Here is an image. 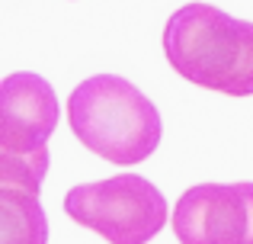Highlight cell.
Instances as JSON below:
<instances>
[{"instance_id": "7a4b0ae2", "label": "cell", "mask_w": 253, "mask_h": 244, "mask_svg": "<svg viewBox=\"0 0 253 244\" xmlns=\"http://www.w3.org/2000/svg\"><path fill=\"white\" fill-rule=\"evenodd\" d=\"M68 119L77 142L112 164H141L161 145V113L125 77L96 74L68 97Z\"/></svg>"}, {"instance_id": "3957f363", "label": "cell", "mask_w": 253, "mask_h": 244, "mask_svg": "<svg viewBox=\"0 0 253 244\" xmlns=\"http://www.w3.org/2000/svg\"><path fill=\"white\" fill-rule=\"evenodd\" d=\"M58 125V97L39 74L19 71L0 84V183L42 190L48 135Z\"/></svg>"}, {"instance_id": "5b68a950", "label": "cell", "mask_w": 253, "mask_h": 244, "mask_svg": "<svg viewBox=\"0 0 253 244\" xmlns=\"http://www.w3.org/2000/svg\"><path fill=\"white\" fill-rule=\"evenodd\" d=\"M179 244H253V183H199L173 212Z\"/></svg>"}, {"instance_id": "6da1fadb", "label": "cell", "mask_w": 253, "mask_h": 244, "mask_svg": "<svg viewBox=\"0 0 253 244\" xmlns=\"http://www.w3.org/2000/svg\"><path fill=\"white\" fill-rule=\"evenodd\" d=\"M164 55L189 84L224 97H253V23L211 3H186L164 26Z\"/></svg>"}, {"instance_id": "277c9868", "label": "cell", "mask_w": 253, "mask_h": 244, "mask_svg": "<svg viewBox=\"0 0 253 244\" xmlns=\"http://www.w3.org/2000/svg\"><path fill=\"white\" fill-rule=\"evenodd\" d=\"M64 212L109 244H148L167 225V199L138 174H116L68 190Z\"/></svg>"}, {"instance_id": "8992f818", "label": "cell", "mask_w": 253, "mask_h": 244, "mask_svg": "<svg viewBox=\"0 0 253 244\" xmlns=\"http://www.w3.org/2000/svg\"><path fill=\"white\" fill-rule=\"evenodd\" d=\"M0 241L3 244H45L48 219L36 190L0 183Z\"/></svg>"}]
</instances>
